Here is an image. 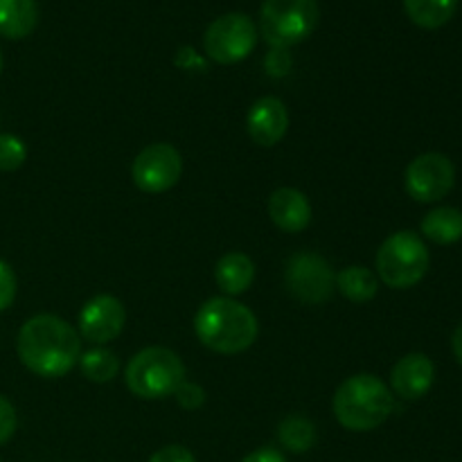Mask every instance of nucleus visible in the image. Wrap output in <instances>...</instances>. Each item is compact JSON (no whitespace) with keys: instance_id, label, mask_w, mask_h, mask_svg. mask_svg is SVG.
I'll list each match as a JSON object with an SVG mask.
<instances>
[{"instance_id":"2","label":"nucleus","mask_w":462,"mask_h":462,"mask_svg":"<svg viewBox=\"0 0 462 462\" xmlns=\"http://www.w3.org/2000/svg\"><path fill=\"white\" fill-rule=\"evenodd\" d=\"M199 341L219 355H239L255 343L257 319L246 305L233 298H210L194 316Z\"/></svg>"},{"instance_id":"7","label":"nucleus","mask_w":462,"mask_h":462,"mask_svg":"<svg viewBox=\"0 0 462 462\" xmlns=\"http://www.w3.org/2000/svg\"><path fill=\"white\" fill-rule=\"evenodd\" d=\"M257 27L246 14H224L210 23L203 36L206 54L217 63H239L255 50Z\"/></svg>"},{"instance_id":"26","label":"nucleus","mask_w":462,"mask_h":462,"mask_svg":"<svg viewBox=\"0 0 462 462\" xmlns=\"http://www.w3.org/2000/svg\"><path fill=\"white\" fill-rule=\"evenodd\" d=\"M149 462H197V460H194L192 451L185 449V447L170 445V447H162V449H158L156 454L149 458Z\"/></svg>"},{"instance_id":"8","label":"nucleus","mask_w":462,"mask_h":462,"mask_svg":"<svg viewBox=\"0 0 462 462\" xmlns=\"http://www.w3.org/2000/svg\"><path fill=\"white\" fill-rule=\"evenodd\" d=\"M284 282L296 300L305 305H323L337 289V273L325 257L316 253H298L287 262Z\"/></svg>"},{"instance_id":"1","label":"nucleus","mask_w":462,"mask_h":462,"mask_svg":"<svg viewBox=\"0 0 462 462\" xmlns=\"http://www.w3.org/2000/svg\"><path fill=\"white\" fill-rule=\"evenodd\" d=\"M18 359L30 373L59 379L79 364L81 338L72 325L54 314H39L18 332Z\"/></svg>"},{"instance_id":"15","label":"nucleus","mask_w":462,"mask_h":462,"mask_svg":"<svg viewBox=\"0 0 462 462\" xmlns=\"http://www.w3.org/2000/svg\"><path fill=\"white\" fill-rule=\"evenodd\" d=\"M255 278V264L244 253H228L217 262L215 280L217 287L226 293V296H239L246 291Z\"/></svg>"},{"instance_id":"18","label":"nucleus","mask_w":462,"mask_h":462,"mask_svg":"<svg viewBox=\"0 0 462 462\" xmlns=\"http://www.w3.org/2000/svg\"><path fill=\"white\" fill-rule=\"evenodd\" d=\"M411 21L424 30H438L454 18L458 0H404Z\"/></svg>"},{"instance_id":"9","label":"nucleus","mask_w":462,"mask_h":462,"mask_svg":"<svg viewBox=\"0 0 462 462\" xmlns=\"http://www.w3.org/2000/svg\"><path fill=\"white\" fill-rule=\"evenodd\" d=\"M183 174V158L171 144L156 143L135 156L131 176L135 188L147 194H162L174 188Z\"/></svg>"},{"instance_id":"12","label":"nucleus","mask_w":462,"mask_h":462,"mask_svg":"<svg viewBox=\"0 0 462 462\" xmlns=\"http://www.w3.org/2000/svg\"><path fill=\"white\" fill-rule=\"evenodd\" d=\"M436 379V365L422 352L402 356L391 370V386L402 400H420L427 395Z\"/></svg>"},{"instance_id":"28","label":"nucleus","mask_w":462,"mask_h":462,"mask_svg":"<svg viewBox=\"0 0 462 462\" xmlns=\"http://www.w3.org/2000/svg\"><path fill=\"white\" fill-rule=\"evenodd\" d=\"M242 462H287V458L278 449H273V447H262V449L248 454Z\"/></svg>"},{"instance_id":"25","label":"nucleus","mask_w":462,"mask_h":462,"mask_svg":"<svg viewBox=\"0 0 462 462\" xmlns=\"http://www.w3.org/2000/svg\"><path fill=\"white\" fill-rule=\"evenodd\" d=\"M16 424V409H14L12 402L5 400V397L0 395V445H5V442L14 436Z\"/></svg>"},{"instance_id":"6","label":"nucleus","mask_w":462,"mask_h":462,"mask_svg":"<svg viewBox=\"0 0 462 462\" xmlns=\"http://www.w3.org/2000/svg\"><path fill=\"white\" fill-rule=\"evenodd\" d=\"M429 251L411 230L391 235L377 251V273L391 289H411L427 275Z\"/></svg>"},{"instance_id":"30","label":"nucleus","mask_w":462,"mask_h":462,"mask_svg":"<svg viewBox=\"0 0 462 462\" xmlns=\"http://www.w3.org/2000/svg\"><path fill=\"white\" fill-rule=\"evenodd\" d=\"M0 70H3V54H0Z\"/></svg>"},{"instance_id":"4","label":"nucleus","mask_w":462,"mask_h":462,"mask_svg":"<svg viewBox=\"0 0 462 462\" xmlns=\"http://www.w3.org/2000/svg\"><path fill=\"white\" fill-rule=\"evenodd\" d=\"M125 379L129 391L140 400H162L174 395L185 382V365L167 347H144L129 361Z\"/></svg>"},{"instance_id":"23","label":"nucleus","mask_w":462,"mask_h":462,"mask_svg":"<svg viewBox=\"0 0 462 462\" xmlns=\"http://www.w3.org/2000/svg\"><path fill=\"white\" fill-rule=\"evenodd\" d=\"M174 397H176V402L183 406V409L197 411V409H201L203 402H206V391H203L199 383L183 382L179 388H176Z\"/></svg>"},{"instance_id":"24","label":"nucleus","mask_w":462,"mask_h":462,"mask_svg":"<svg viewBox=\"0 0 462 462\" xmlns=\"http://www.w3.org/2000/svg\"><path fill=\"white\" fill-rule=\"evenodd\" d=\"M14 298H16V275L7 262L0 260V311L9 310Z\"/></svg>"},{"instance_id":"11","label":"nucleus","mask_w":462,"mask_h":462,"mask_svg":"<svg viewBox=\"0 0 462 462\" xmlns=\"http://www.w3.org/2000/svg\"><path fill=\"white\" fill-rule=\"evenodd\" d=\"M125 305L116 296H95L81 307L79 311V334L90 343L113 341L125 329Z\"/></svg>"},{"instance_id":"21","label":"nucleus","mask_w":462,"mask_h":462,"mask_svg":"<svg viewBox=\"0 0 462 462\" xmlns=\"http://www.w3.org/2000/svg\"><path fill=\"white\" fill-rule=\"evenodd\" d=\"M278 440L284 449L293 451V454H305L314 447L316 429L307 418L291 415L278 427Z\"/></svg>"},{"instance_id":"29","label":"nucleus","mask_w":462,"mask_h":462,"mask_svg":"<svg viewBox=\"0 0 462 462\" xmlns=\"http://www.w3.org/2000/svg\"><path fill=\"white\" fill-rule=\"evenodd\" d=\"M451 347H454V355L458 359V364L462 365V323L456 328L454 338H451Z\"/></svg>"},{"instance_id":"20","label":"nucleus","mask_w":462,"mask_h":462,"mask_svg":"<svg viewBox=\"0 0 462 462\" xmlns=\"http://www.w3.org/2000/svg\"><path fill=\"white\" fill-rule=\"evenodd\" d=\"M81 373L86 379L95 383H108L117 377L120 373V361L106 347H93V350L84 352L79 356Z\"/></svg>"},{"instance_id":"17","label":"nucleus","mask_w":462,"mask_h":462,"mask_svg":"<svg viewBox=\"0 0 462 462\" xmlns=\"http://www.w3.org/2000/svg\"><path fill=\"white\" fill-rule=\"evenodd\" d=\"M424 237L449 246L462 239V212L458 208H436L422 219Z\"/></svg>"},{"instance_id":"14","label":"nucleus","mask_w":462,"mask_h":462,"mask_svg":"<svg viewBox=\"0 0 462 462\" xmlns=\"http://www.w3.org/2000/svg\"><path fill=\"white\" fill-rule=\"evenodd\" d=\"M269 215L284 233H300L311 221V206L300 189L280 188L269 199Z\"/></svg>"},{"instance_id":"22","label":"nucleus","mask_w":462,"mask_h":462,"mask_svg":"<svg viewBox=\"0 0 462 462\" xmlns=\"http://www.w3.org/2000/svg\"><path fill=\"white\" fill-rule=\"evenodd\" d=\"M27 158V147L18 135L0 134V171H16Z\"/></svg>"},{"instance_id":"16","label":"nucleus","mask_w":462,"mask_h":462,"mask_svg":"<svg viewBox=\"0 0 462 462\" xmlns=\"http://www.w3.org/2000/svg\"><path fill=\"white\" fill-rule=\"evenodd\" d=\"M39 23L36 0H0V36L25 39Z\"/></svg>"},{"instance_id":"27","label":"nucleus","mask_w":462,"mask_h":462,"mask_svg":"<svg viewBox=\"0 0 462 462\" xmlns=\"http://www.w3.org/2000/svg\"><path fill=\"white\" fill-rule=\"evenodd\" d=\"M289 68H291V57H289L287 50L273 48V52H271L269 59H266V70H269L271 75L280 77V75H287Z\"/></svg>"},{"instance_id":"3","label":"nucleus","mask_w":462,"mask_h":462,"mask_svg":"<svg viewBox=\"0 0 462 462\" xmlns=\"http://www.w3.org/2000/svg\"><path fill=\"white\" fill-rule=\"evenodd\" d=\"M334 415L347 431H373L391 418L395 402L393 393L379 377L368 373L355 374L337 388Z\"/></svg>"},{"instance_id":"19","label":"nucleus","mask_w":462,"mask_h":462,"mask_svg":"<svg viewBox=\"0 0 462 462\" xmlns=\"http://www.w3.org/2000/svg\"><path fill=\"white\" fill-rule=\"evenodd\" d=\"M337 287L350 302L364 305L377 296V278L365 266H346L338 271Z\"/></svg>"},{"instance_id":"5","label":"nucleus","mask_w":462,"mask_h":462,"mask_svg":"<svg viewBox=\"0 0 462 462\" xmlns=\"http://www.w3.org/2000/svg\"><path fill=\"white\" fill-rule=\"evenodd\" d=\"M320 18L316 0H264L260 32L271 48H291L310 39Z\"/></svg>"},{"instance_id":"10","label":"nucleus","mask_w":462,"mask_h":462,"mask_svg":"<svg viewBox=\"0 0 462 462\" xmlns=\"http://www.w3.org/2000/svg\"><path fill=\"white\" fill-rule=\"evenodd\" d=\"M456 167L445 153H422L406 167V192L420 203H436L454 189Z\"/></svg>"},{"instance_id":"13","label":"nucleus","mask_w":462,"mask_h":462,"mask_svg":"<svg viewBox=\"0 0 462 462\" xmlns=\"http://www.w3.org/2000/svg\"><path fill=\"white\" fill-rule=\"evenodd\" d=\"M289 129L287 106L278 97H262L251 106L246 116V131L260 147H273L284 138Z\"/></svg>"}]
</instances>
